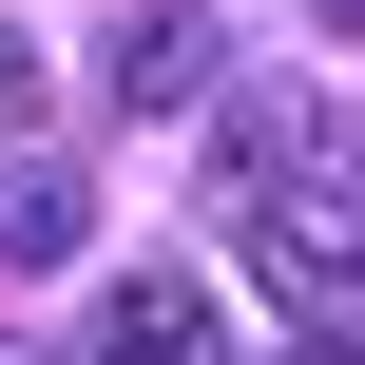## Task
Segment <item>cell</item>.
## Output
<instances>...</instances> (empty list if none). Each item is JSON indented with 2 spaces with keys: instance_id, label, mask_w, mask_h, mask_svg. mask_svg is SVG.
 Listing matches in <instances>:
<instances>
[{
  "instance_id": "obj_1",
  "label": "cell",
  "mask_w": 365,
  "mask_h": 365,
  "mask_svg": "<svg viewBox=\"0 0 365 365\" xmlns=\"http://www.w3.org/2000/svg\"><path fill=\"white\" fill-rule=\"evenodd\" d=\"M231 231H250V289H269V308H308V327L365 308V173H327V154H308V173H250Z\"/></svg>"
},
{
  "instance_id": "obj_2",
  "label": "cell",
  "mask_w": 365,
  "mask_h": 365,
  "mask_svg": "<svg viewBox=\"0 0 365 365\" xmlns=\"http://www.w3.org/2000/svg\"><path fill=\"white\" fill-rule=\"evenodd\" d=\"M212 77H231V19L212 0H135L115 19V115H192Z\"/></svg>"
},
{
  "instance_id": "obj_3",
  "label": "cell",
  "mask_w": 365,
  "mask_h": 365,
  "mask_svg": "<svg viewBox=\"0 0 365 365\" xmlns=\"http://www.w3.org/2000/svg\"><path fill=\"white\" fill-rule=\"evenodd\" d=\"M96 365H231V308H212L192 269H135V289L96 308Z\"/></svg>"
},
{
  "instance_id": "obj_4",
  "label": "cell",
  "mask_w": 365,
  "mask_h": 365,
  "mask_svg": "<svg viewBox=\"0 0 365 365\" xmlns=\"http://www.w3.org/2000/svg\"><path fill=\"white\" fill-rule=\"evenodd\" d=\"M77 231H96V173L77 154H0V269H58Z\"/></svg>"
},
{
  "instance_id": "obj_5",
  "label": "cell",
  "mask_w": 365,
  "mask_h": 365,
  "mask_svg": "<svg viewBox=\"0 0 365 365\" xmlns=\"http://www.w3.org/2000/svg\"><path fill=\"white\" fill-rule=\"evenodd\" d=\"M19 135H38V38L0 19V154H19Z\"/></svg>"
},
{
  "instance_id": "obj_6",
  "label": "cell",
  "mask_w": 365,
  "mask_h": 365,
  "mask_svg": "<svg viewBox=\"0 0 365 365\" xmlns=\"http://www.w3.org/2000/svg\"><path fill=\"white\" fill-rule=\"evenodd\" d=\"M289 365H365V346H346V327H308V346H289Z\"/></svg>"
},
{
  "instance_id": "obj_7",
  "label": "cell",
  "mask_w": 365,
  "mask_h": 365,
  "mask_svg": "<svg viewBox=\"0 0 365 365\" xmlns=\"http://www.w3.org/2000/svg\"><path fill=\"white\" fill-rule=\"evenodd\" d=\"M327 38H365V0H327Z\"/></svg>"
}]
</instances>
